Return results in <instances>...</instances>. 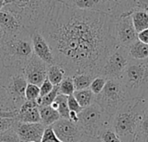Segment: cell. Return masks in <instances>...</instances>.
Wrapping results in <instances>:
<instances>
[{
	"label": "cell",
	"instance_id": "cell-1",
	"mask_svg": "<svg viewBox=\"0 0 148 142\" xmlns=\"http://www.w3.org/2000/svg\"><path fill=\"white\" fill-rule=\"evenodd\" d=\"M111 15L49 1L38 32L47 41L66 76H100L108 58L120 47Z\"/></svg>",
	"mask_w": 148,
	"mask_h": 142
},
{
	"label": "cell",
	"instance_id": "cell-2",
	"mask_svg": "<svg viewBox=\"0 0 148 142\" xmlns=\"http://www.w3.org/2000/svg\"><path fill=\"white\" fill-rule=\"evenodd\" d=\"M33 55L31 36L26 30L15 36H3L0 43V67L23 71Z\"/></svg>",
	"mask_w": 148,
	"mask_h": 142
},
{
	"label": "cell",
	"instance_id": "cell-3",
	"mask_svg": "<svg viewBox=\"0 0 148 142\" xmlns=\"http://www.w3.org/2000/svg\"><path fill=\"white\" fill-rule=\"evenodd\" d=\"M130 101H148V58L131 60L119 79Z\"/></svg>",
	"mask_w": 148,
	"mask_h": 142
},
{
	"label": "cell",
	"instance_id": "cell-4",
	"mask_svg": "<svg viewBox=\"0 0 148 142\" xmlns=\"http://www.w3.org/2000/svg\"><path fill=\"white\" fill-rule=\"evenodd\" d=\"M146 102L128 101L112 118V129L122 142H134L138 125L145 114Z\"/></svg>",
	"mask_w": 148,
	"mask_h": 142
},
{
	"label": "cell",
	"instance_id": "cell-5",
	"mask_svg": "<svg viewBox=\"0 0 148 142\" xmlns=\"http://www.w3.org/2000/svg\"><path fill=\"white\" fill-rule=\"evenodd\" d=\"M49 1H10L3 8L10 11L30 35L38 31Z\"/></svg>",
	"mask_w": 148,
	"mask_h": 142
},
{
	"label": "cell",
	"instance_id": "cell-6",
	"mask_svg": "<svg viewBox=\"0 0 148 142\" xmlns=\"http://www.w3.org/2000/svg\"><path fill=\"white\" fill-rule=\"evenodd\" d=\"M78 125L83 135L100 139L107 130L112 128V118L96 103L83 108L78 114Z\"/></svg>",
	"mask_w": 148,
	"mask_h": 142
},
{
	"label": "cell",
	"instance_id": "cell-7",
	"mask_svg": "<svg viewBox=\"0 0 148 142\" xmlns=\"http://www.w3.org/2000/svg\"><path fill=\"white\" fill-rule=\"evenodd\" d=\"M128 101L119 80H108L103 90L95 97V102L111 118Z\"/></svg>",
	"mask_w": 148,
	"mask_h": 142
},
{
	"label": "cell",
	"instance_id": "cell-8",
	"mask_svg": "<svg viewBox=\"0 0 148 142\" xmlns=\"http://www.w3.org/2000/svg\"><path fill=\"white\" fill-rule=\"evenodd\" d=\"M130 61L127 48L119 47L108 58L101 72V76L105 77L107 80H119Z\"/></svg>",
	"mask_w": 148,
	"mask_h": 142
},
{
	"label": "cell",
	"instance_id": "cell-9",
	"mask_svg": "<svg viewBox=\"0 0 148 142\" xmlns=\"http://www.w3.org/2000/svg\"><path fill=\"white\" fill-rule=\"evenodd\" d=\"M114 33L120 47L128 48L138 40V34L132 20V14H124L115 18Z\"/></svg>",
	"mask_w": 148,
	"mask_h": 142
},
{
	"label": "cell",
	"instance_id": "cell-10",
	"mask_svg": "<svg viewBox=\"0 0 148 142\" xmlns=\"http://www.w3.org/2000/svg\"><path fill=\"white\" fill-rule=\"evenodd\" d=\"M51 128L57 139L62 142H77L83 136L79 125L68 119L60 118Z\"/></svg>",
	"mask_w": 148,
	"mask_h": 142
},
{
	"label": "cell",
	"instance_id": "cell-11",
	"mask_svg": "<svg viewBox=\"0 0 148 142\" xmlns=\"http://www.w3.org/2000/svg\"><path fill=\"white\" fill-rule=\"evenodd\" d=\"M48 67V64L34 54L23 69V75L27 82L40 87L47 78Z\"/></svg>",
	"mask_w": 148,
	"mask_h": 142
},
{
	"label": "cell",
	"instance_id": "cell-12",
	"mask_svg": "<svg viewBox=\"0 0 148 142\" xmlns=\"http://www.w3.org/2000/svg\"><path fill=\"white\" fill-rule=\"evenodd\" d=\"M46 127L42 123H23L16 121L13 130L21 142H41Z\"/></svg>",
	"mask_w": 148,
	"mask_h": 142
},
{
	"label": "cell",
	"instance_id": "cell-13",
	"mask_svg": "<svg viewBox=\"0 0 148 142\" xmlns=\"http://www.w3.org/2000/svg\"><path fill=\"white\" fill-rule=\"evenodd\" d=\"M30 36L34 54L49 66L56 64L54 55L44 37L38 31L32 33Z\"/></svg>",
	"mask_w": 148,
	"mask_h": 142
},
{
	"label": "cell",
	"instance_id": "cell-14",
	"mask_svg": "<svg viewBox=\"0 0 148 142\" xmlns=\"http://www.w3.org/2000/svg\"><path fill=\"white\" fill-rule=\"evenodd\" d=\"M0 27L5 36H15L25 30L16 16L4 8L0 10Z\"/></svg>",
	"mask_w": 148,
	"mask_h": 142
},
{
	"label": "cell",
	"instance_id": "cell-15",
	"mask_svg": "<svg viewBox=\"0 0 148 142\" xmlns=\"http://www.w3.org/2000/svg\"><path fill=\"white\" fill-rule=\"evenodd\" d=\"M38 110L41 117V123L46 128L51 127L61 118L58 112L53 109L51 106H39Z\"/></svg>",
	"mask_w": 148,
	"mask_h": 142
},
{
	"label": "cell",
	"instance_id": "cell-16",
	"mask_svg": "<svg viewBox=\"0 0 148 142\" xmlns=\"http://www.w3.org/2000/svg\"><path fill=\"white\" fill-rule=\"evenodd\" d=\"M127 49L131 60L141 61L148 58V45L139 40L131 44Z\"/></svg>",
	"mask_w": 148,
	"mask_h": 142
},
{
	"label": "cell",
	"instance_id": "cell-17",
	"mask_svg": "<svg viewBox=\"0 0 148 142\" xmlns=\"http://www.w3.org/2000/svg\"><path fill=\"white\" fill-rule=\"evenodd\" d=\"M132 20L137 34L148 29V12L146 10H136L134 11Z\"/></svg>",
	"mask_w": 148,
	"mask_h": 142
},
{
	"label": "cell",
	"instance_id": "cell-18",
	"mask_svg": "<svg viewBox=\"0 0 148 142\" xmlns=\"http://www.w3.org/2000/svg\"><path fill=\"white\" fill-rule=\"evenodd\" d=\"M15 120L17 122L23 123H41V117L38 108H35L22 113L18 112Z\"/></svg>",
	"mask_w": 148,
	"mask_h": 142
},
{
	"label": "cell",
	"instance_id": "cell-19",
	"mask_svg": "<svg viewBox=\"0 0 148 142\" xmlns=\"http://www.w3.org/2000/svg\"><path fill=\"white\" fill-rule=\"evenodd\" d=\"M73 95L82 109L89 107L95 102V95L92 93V91L89 88L84 89V90L75 91Z\"/></svg>",
	"mask_w": 148,
	"mask_h": 142
},
{
	"label": "cell",
	"instance_id": "cell-20",
	"mask_svg": "<svg viewBox=\"0 0 148 142\" xmlns=\"http://www.w3.org/2000/svg\"><path fill=\"white\" fill-rule=\"evenodd\" d=\"M65 76V71L61 66L53 64L48 67L47 77L53 86H58Z\"/></svg>",
	"mask_w": 148,
	"mask_h": 142
},
{
	"label": "cell",
	"instance_id": "cell-21",
	"mask_svg": "<svg viewBox=\"0 0 148 142\" xmlns=\"http://www.w3.org/2000/svg\"><path fill=\"white\" fill-rule=\"evenodd\" d=\"M72 78L75 91H79L89 88L93 80L95 77L89 74H79L74 75Z\"/></svg>",
	"mask_w": 148,
	"mask_h": 142
},
{
	"label": "cell",
	"instance_id": "cell-22",
	"mask_svg": "<svg viewBox=\"0 0 148 142\" xmlns=\"http://www.w3.org/2000/svg\"><path fill=\"white\" fill-rule=\"evenodd\" d=\"M134 142H148V115L144 114L136 130Z\"/></svg>",
	"mask_w": 148,
	"mask_h": 142
},
{
	"label": "cell",
	"instance_id": "cell-23",
	"mask_svg": "<svg viewBox=\"0 0 148 142\" xmlns=\"http://www.w3.org/2000/svg\"><path fill=\"white\" fill-rule=\"evenodd\" d=\"M0 112L18 113V110L16 108V107L12 103L7 92L1 85H0Z\"/></svg>",
	"mask_w": 148,
	"mask_h": 142
},
{
	"label": "cell",
	"instance_id": "cell-24",
	"mask_svg": "<svg viewBox=\"0 0 148 142\" xmlns=\"http://www.w3.org/2000/svg\"><path fill=\"white\" fill-rule=\"evenodd\" d=\"M55 102L58 105L57 112H58L60 117L62 119H68L69 120L70 111H69V108L68 106V96L59 94L56 96Z\"/></svg>",
	"mask_w": 148,
	"mask_h": 142
},
{
	"label": "cell",
	"instance_id": "cell-25",
	"mask_svg": "<svg viewBox=\"0 0 148 142\" xmlns=\"http://www.w3.org/2000/svg\"><path fill=\"white\" fill-rule=\"evenodd\" d=\"M58 87H59V94L66 96L72 95L75 91L73 82V78L71 76H65L62 81V82L58 85Z\"/></svg>",
	"mask_w": 148,
	"mask_h": 142
},
{
	"label": "cell",
	"instance_id": "cell-26",
	"mask_svg": "<svg viewBox=\"0 0 148 142\" xmlns=\"http://www.w3.org/2000/svg\"><path fill=\"white\" fill-rule=\"evenodd\" d=\"M107 82H108V80L105 77L101 76V75L97 76L93 80V82H92V83H91V85L89 87V89L92 91V93L95 95H97L103 90Z\"/></svg>",
	"mask_w": 148,
	"mask_h": 142
},
{
	"label": "cell",
	"instance_id": "cell-27",
	"mask_svg": "<svg viewBox=\"0 0 148 142\" xmlns=\"http://www.w3.org/2000/svg\"><path fill=\"white\" fill-rule=\"evenodd\" d=\"M40 97V88L34 84H29L25 89L26 101H36Z\"/></svg>",
	"mask_w": 148,
	"mask_h": 142
},
{
	"label": "cell",
	"instance_id": "cell-28",
	"mask_svg": "<svg viewBox=\"0 0 148 142\" xmlns=\"http://www.w3.org/2000/svg\"><path fill=\"white\" fill-rule=\"evenodd\" d=\"M58 95H59V87L54 86L51 92H49L45 96L42 97L40 106H51V104L55 102V100Z\"/></svg>",
	"mask_w": 148,
	"mask_h": 142
},
{
	"label": "cell",
	"instance_id": "cell-29",
	"mask_svg": "<svg viewBox=\"0 0 148 142\" xmlns=\"http://www.w3.org/2000/svg\"><path fill=\"white\" fill-rule=\"evenodd\" d=\"M0 142H21L13 128L0 133Z\"/></svg>",
	"mask_w": 148,
	"mask_h": 142
},
{
	"label": "cell",
	"instance_id": "cell-30",
	"mask_svg": "<svg viewBox=\"0 0 148 142\" xmlns=\"http://www.w3.org/2000/svg\"><path fill=\"white\" fill-rule=\"evenodd\" d=\"M100 140L102 142H122L112 128L105 131L101 135Z\"/></svg>",
	"mask_w": 148,
	"mask_h": 142
},
{
	"label": "cell",
	"instance_id": "cell-31",
	"mask_svg": "<svg viewBox=\"0 0 148 142\" xmlns=\"http://www.w3.org/2000/svg\"><path fill=\"white\" fill-rule=\"evenodd\" d=\"M41 142H62L57 139L51 127L46 128Z\"/></svg>",
	"mask_w": 148,
	"mask_h": 142
},
{
	"label": "cell",
	"instance_id": "cell-32",
	"mask_svg": "<svg viewBox=\"0 0 148 142\" xmlns=\"http://www.w3.org/2000/svg\"><path fill=\"white\" fill-rule=\"evenodd\" d=\"M68 106L69 108V111L75 112L77 115L80 114L82 110V108L80 107L79 103L77 102V101L75 100V98L74 97V95H69L68 96Z\"/></svg>",
	"mask_w": 148,
	"mask_h": 142
},
{
	"label": "cell",
	"instance_id": "cell-33",
	"mask_svg": "<svg viewBox=\"0 0 148 142\" xmlns=\"http://www.w3.org/2000/svg\"><path fill=\"white\" fill-rule=\"evenodd\" d=\"M39 88H40V97L42 98V97L45 96L46 95H48L49 92H51L54 86L52 85V83L49 81V79L47 77Z\"/></svg>",
	"mask_w": 148,
	"mask_h": 142
},
{
	"label": "cell",
	"instance_id": "cell-34",
	"mask_svg": "<svg viewBox=\"0 0 148 142\" xmlns=\"http://www.w3.org/2000/svg\"><path fill=\"white\" fill-rule=\"evenodd\" d=\"M15 123H16L15 119H7V118H5V119L0 120V133L13 128Z\"/></svg>",
	"mask_w": 148,
	"mask_h": 142
},
{
	"label": "cell",
	"instance_id": "cell-35",
	"mask_svg": "<svg viewBox=\"0 0 148 142\" xmlns=\"http://www.w3.org/2000/svg\"><path fill=\"white\" fill-rule=\"evenodd\" d=\"M38 104H37V102L36 100V101H25L23 102V104L20 107L18 112L19 113H22V112H25L27 110H30L32 108H38Z\"/></svg>",
	"mask_w": 148,
	"mask_h": 142
},
{
	"label": "cell",
	"instance_id": "cell-36",
	"mask_svg": "<svg viewBox=\"0 0 148 142\" xmlns=\"http://www.w3.org/2000/svg\"><path fill=\"white\" fill-rule=\"evenodd\" d=\"M138 40L148 45V29L138 34Z\"/></svg>",
	"mask_w": 148,
	"mask_h": 142
},
{
	"label": "cell",
	"instance_id": "cell-37",
	"mask_svg": "<svg viewBox=\"0 0 148 142\" xmlns=\"http://www.w3.org/2000/svg\"><path fill=\"white\" fill-rule=\"evenodd\" d=\"M17 113L16 112H0V120L2 119H15Z\"/></svg>",
	"mask_w": 148,
	"mask_h": 142
},
{
	"label": "cell",
	"instance_id": "cell-38",
	"mask_svg": "<svg viewBox=\"0 0 148 142\" xmlns=\"http://www.w3.org/2000/svg\"><path fill=\"white\" fill-rule=\"evenodd\" d=\"M77 142H102L100 139H97V138H92V137H88V136H86V135H83L80 141Z\"/></svg>",
	"mask_w": 148,
	"mask_h": 142
},
{
	"label": "cell",
	"instance_id": "cell-39",
	"mask_svg": "<svg viewBox=\"0 0 148 142\" xmlns=\"http://www.w3.org/2000/svg\"><path fill=\"white\" fill-rule=\"evenodd\" d=\"M69 121H71L72 122L74 123H78V121H79V118H78V115L75 112H72L70 111L69 112Z\"/></svg>",
	"mask_w": 148,
	"mask_h": 142
},
{
	"label": "cell",
	"instance_id": "cell-40",
	"mask_svg": "<svg viewBox=\"0 0 148 142\" xmlns=\"http://www.w3.org/2000/svg\"><path fill=\"white\" fill-rule=\"evenodd\" d=\"M10 1H6V0H0V10L9 3Z\"/></svg>",
	"mask_w": 148,
	"mask_h": 142
},
{
	"label": "cell",
	"instance_id": "cell-41",
	"mask_svg": "<svg viewBox=\"0 0 148 142\" xmlns=\"http://www.w3.org/2000/svg\"><path fill=\"white\" fill-rule=\"evenodd\" d=\"M3 37V29H1V27H0V43H1V42H2Z\"/></svg>",
	"mask_w": 148,
	"mask_h": 142
},
{
	"label": "cell",
	"instance_id": "cell-42",
	"mask_svg": "<svg viewBox=\"0 0 148 142\" xmlns=\"http://www.w3.org/2000/svg\"><path fill=\"white\" fill-rule=\"evenodd\" d=\"M145 114L148 115V101L146 103V108H145Z\"/></svg>",
	"mask_w": 148,
	"mask_h": 142
},
{
	"label": "cell",
	"instance_id": "cell-43",
	"mask_svg": "<svg viewBox=\"0 0 148 142\" xmlns=\"http://www.w3.org/2000/svg\"><path fill=\"white\" fill-rule=\"evenodd\" d=\"M147 10H146L148 12V1H147Z\"/></svg>",
	"mask_w": 148,
	"mask_h": 142
}]
</instances>
